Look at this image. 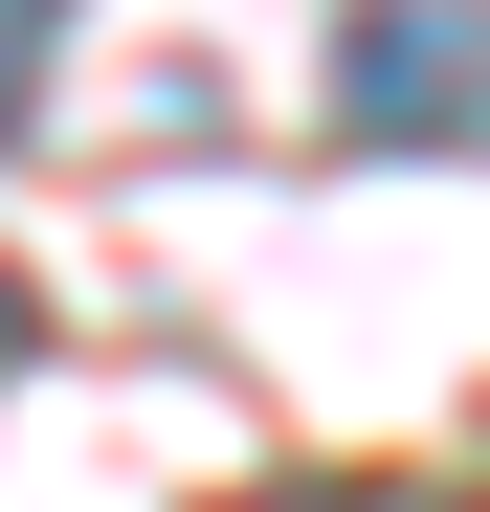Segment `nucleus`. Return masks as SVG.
I'll list each match as a JSON object with an SVG mask.
<instances>
[{"mask_svg": "<svg viewBox=\"0 0 490 512\" xmlns=\"http://www.w3.org/2000/svg\"><path fill=\"white\" fill-rule=\"evenodd\" d=\"M335 134L357 156H490V0H357L335 23Z\"/></svg>", "mask_w": 490, "mask_h": 512, "instance_id": "1", "label": "nucleus"}, {"mask_svg": "<svg viewBox=\"0 0 490 512\" xmlns=\"http://www.w3.org/2000/svg\"><path fill=\"white\" fill-rule=\"evenodd\" d=\"M45 45H67V0H0V134L45 112Z\"/></svg>", "mask_w": 490, "mask_h": 512, "instance_id": "2", "label": "nucleus"}, {"mask_svg": "<svg viewBox=\"0 0 490 512\" xmlns=\"http://www.w3.org/2000/svg\"><path fill=\"white\" fill-rule=\"evenodd\" d=\"M268 512H424V490H268Z\"/></svg>", "mask_w": 490, "mask_h": 512, "instance_id": "3", "label": "nucleus"}, {"mask_svg": "<svg viewBox=\"0 0 490 512\" xmlns=\"http://www.w3.org/2000/svg\"><path fill=\"white\" fill-rule=\"evenodd\" d=\"M0 379H23V268H0Z\"/></svg>", "mask_w": 490, "mask_h": 512, "instance_id": "4", "label": "nucleus"}]
</instances>
